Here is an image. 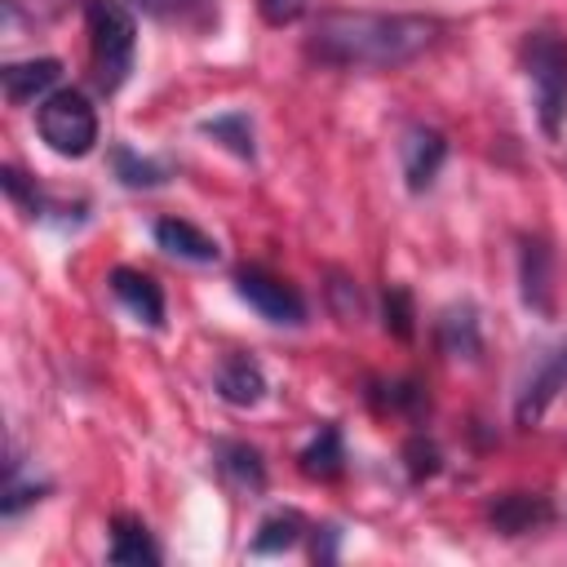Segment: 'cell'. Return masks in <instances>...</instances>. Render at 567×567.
<instances>
[{
    "mask_svg": "<svg viewBox=\"0 0 567 567\" xmlns=\"http://www.w3.org/2000/svg\"><path fill=\"white\" fill-rule=\"evenodd\" d=\"M434 35H439V22L425 13L332 9L310 31V58L346 71H390L425 53Z\"/></svg>",
    "mask_w": 567,
    "mask_h": 567,
    "instance_id": "obj_1",
    "label": "cell"
},
{
    "mask_svg": "<svg viewBox=\"0 0 567 567\" xmlns=\"http://www.w3.org/2000/svg\"><path fill=\"white\" fill-rule=\"evenodd\" d=\"M137 53V22L124 0H89V58L102 93H115Z\"/></svg>",
    "mask_w": 567,
    "mask_h": 567,
    "instance_id": "obj_2",
    "label": "cell"
},
{
    "mask_svg": "<svg viewBox=\"0 0 567 567\" xmlns=\"http://www.w3.org/2000/svg\"><path fill=\"white\" fill-rule=\"evenodd\" d=\"M523 66L536 89V115L549 137L567 124V40L554 31H532L523 40Z\"/></svg>",
    "mask_w": 567,
    "mask_h": 567,
    "instance_id": "obj_3",
    "label": "cell"
},
{
    "mask_svg": "<svg viewBox=\"0 0 567 567\" xmlns=\"http://www.w3.org/2000/svg\"><path fill=\"white\" fill-rule=\"evenodd\" d=\"M35 124H40V137L49 142V151L71 155V159L89 155L97 142V111L89 106V97L80 89L49 93L35 111Z\"/></svg>",
    "mask_w": 567,
    "mask_h": 567,
    "instance_id": "obj_4",
    "label": "cell"
},
{
    "mask_svg": "<svg viewBox=\"0 0 567 567\" xmlns=\"http://www.w3.org/2000/svg\"><path fill=\"white\" fill-rule=\"evenodd\" d=\"M235 288H239V297H244L261 319H270V323H301V319H306L301 292H297L292 284H284L279 275H270V270L244 266V270L235 275Z\"/></svg>",
    "mask_w": 567,
    "mask_h": 567,
    "instance_id": "obj_5",
    "label": "cell"
},
{
    "mask_svg": "<svg viewBox=\"0 0 567 567\" xmlns=\"http://www.w3.org/2000/svg\"><path fill=\"white\" fill-rule=\"evenodd\" d=\"M399 155H403L408 190H430L434 177H439V168H443V159H447V137L439 128H430V124H412L403 133Z\"/></svg>",
    "mask_w": 567,
    "mask_h": 567,
    "instance_id": "obj_6",
    "label": "cell"
},
{
    "mask_svg": "<svg viewBox=\"0 0 567 567\" xmlns=\"http://www.w3.org/2000/svg\"><path fill=\"white\" fill-rule=\"evenodd\" d=\"M111 292H115V301H120L137 323H146V328H159V323H164V292H159V284H155L151 275L128 270V266H115V270H111Z\"/></svg>",
    "mask_w": 567,
    "mask_h": 567,
    "instance_id": "obj_7",
    "label": "cell"
},
{
    "mask_svg": "<svg viewBox=\"0 0 567 567\" xmlns=\"http://www.w3.org/2000/svg\"><path fill=\"white\" fill-rule=\"evenodd\" d=\"M518 279H523V301L536 315H549L554 310V257H549V248L540 239H523Z\"/></svg>",
    "mask_w": 567,
    "mask_h": 567,
    "instance_id": "obj_8",
    "label": "cell"
},
{
    "mask_svg": "<svg viewBox=\"0 0 567 567\" xmlns=\"http://www.w3.org/2000/svg\"><path fill=\"white\" fill-rule=\"evenodd\" d=\"M58 75H62L58 58H31V62H9L0 71V84H4V97L13 106H22V102H35L40 93H49L58 84Z\"/></svg>",
    "mask_w": 567,
    "mask_h": 567,
    "instance_id": "obj_9",
    "label": "cell"
},
{
    "mask_svg": "<svg viewBox=\"0 0 567 567\" xmlns=\"http://www.w3.org/2000/svg\"><path fill=\"white\" fill-rule=\"evenodd\" d=\"M549 514H554L549 501H545V496H532V492H509V496L492 501V509H487L492 527L505 532V536H523V532L549 523Z\"/></svg>",
    "mask_w": 567,
    "mask_h": 567,
    "instance_id": "obj_10",
    "label": "cell"
},
{
    "mask_svg": "<svg viewBox=\"0 0 567 567\" xmlns=\"http://www.w3.org/2000/svg\"><path fill=\"white\" fill-rule=\"evenodd\" d=\"M155 244H159L168 257H182V261H217V257H221L217 239H208L199 226H190V221H182V217L155 221Z\"/></svg>",
    "mask_w": 567,
    "mask_h": 567,
    "instance_id": "obj_11",
    "label": "cell"
},
{
    "mask_svg": "<svg viewBox=\"0 0 567 567\" xmlns=\"http://www.w3.org/2000/svg\"><path fill=\"white\" fill-rule=\"evenodd\" d=\"M558 385H567V359H563V350H558L554 359H545L540 372H536V377L527 381V390L518 394V425H536L540 412L549 408V399L558 394Z\"/></svg>",
    "mask_w": 567,
    "mask_h": 567,
    "instance_id": "obj_12",
    "label": "cell"
},
{
    "mask_svg": "<svg viewBox=\"0 0 567 567\" xmlns=\"http://www.w3.org/2000/svg\"><path fill=\"white\" fill-rule=\"evenodd\" d=\"M439 346H443V354H452V359H478L483 337H478V315H474V306H452V310H443V319H439Z\"/></svg>",
    "mask_w": 567,
    "mask_h": 567,
    "instance_id": "obj_13",
    "label": "cell"
},
{
    "mask_svg": "<svg viewBox=\"0 0 567 567\" xmlns=\"http://www.w3.org/2000/svg\"><path fill=\"white\" fill-rule=\"evenodd\" d=\"M217 394L226 403H235V408H248V403H257L266 394V377H261V368L252 359L235 354V359H226L217 368Z\"/></svg>",
    "mask_w": 567,
    "mask_h": 567,
    "instance_id": "obj_14",
    "label": "cell"
},
{
    "mask_svg": "<svg viewBox=\"0 0 567 567\" xmlns=\"http://www.w3.org/2000/svg\"><path fill=\"white\" fill-rule=\"evenodd\" d=\"M217 470H221L239 492H261V487H266V465H261L257 447H248V443H221V447H217Z\"/></svg>",
    "mask_w": 567,
    "mask_h": 567,
    "instance_id": "obj_15",
    "label": "cell"
},
{
    "mask_svg": "<svg viewBox=\"0 0 567 567\" xmlns=\"http://www.w3.org/2000/svg\"><path fill=\"white\" fill-rule=\"evenodd\" d=\"M111 563H128V567H142V563H159V549L151 540V532L137 523V518H115V532H111V549H106Z\"/></svg>",
    "mask_w": 567,
    "mask_h": 567,
    "instance_id": "obj_16",
    "label": "cell"
},
{
    "mask_svg": "<svg viewBox=\"0 0 567 567\" xmlns=\"http://www.w3.org/2000/svg\"><path fill=\"white\" fill-rule=\"evenodd\" d=\"M301 474H310V478H337L341 474V465H346V452H341V434H337V425H323L306 447H301Z\"/></svg>",
    "mask_w": 567,
    "mask_h": 567,
    "instance_id": "obj_17",
    "label": "cell"
},
{
    "mask_svg": "<svg viewBox=\"0 0 567 567\" xmlns=\"http://www.w3.org/2000/svg\"><path fill=\"white\" fill-rule=\"evenodd\" d=\"M301 532H306V523H301V514H270L261 527H257V536H252V554H275V549H288V545H297L301 540Z\"/></svg>",
    "mask_w": 567,
    "mask_h": 567,
    "instance_id": "obj_18",
    "label": "cell"
},
{
    "mask_svg": "<svg viewBox=\"0 0 567 567\" xmlns=\"http://www.w3.org/2000/svg\"><path fill=\"white\" fill-rule=\"evenodd\" d=\"M115 173H120L124 186H159L164 182V168L142 159V155H133L128 146H115Z\"/></svg>",
    "mask_w": 567,
    "mask_h": 567,
    "instance_id": "obj_19",
    "label": "cell"
},
{
    "mask_svg": "<svg viewBox=\"0 0 567 567\" xmlns=\"http://www.w3.org/2000/svg\"><path fill=\"white\" fill-rule=\"evenodd\" d=\"M204 133L221 137L235 155H252V128H248V115H217L204 124Z\"/></svg>",
    "mask_w": 567,
    "mask_h": 567,
    "instance_id": "obj_20",
    "label": "cell"
},
{
    "mask_svg": "<svg viewBox=\"0 0 567 567\" xmlns=\"http://www.w3.org/2000/svg\"><path fill=\"white\" fill-rule=\"evenodd\" d=\"M385 328L394 337H412V297H408V288L385 292Z\"/></svg>",
    "mask_w": 567,
    "mask_h": 567,
    "instance_id": "obj_21",
    "label": "cell"
},
{
    "mask_svg": "<svg viewBox=\"0 0 567 567\" xmlns=\"http://www.w3.org/2000/svg\"><path fill=\"white\" fill-rule=\"evenodd\" d=\"M204 4L208 0H137V9L151 13V18H159V22H182V18L199 13Z\"/></svg>",
    "mask_w": 567,
    "mask_h": 567,
    "instance_id": "obj_22",
    "label": "cell"
},
{
    "mask_svg": "<svg viewBox=\"0 0 567 567\" xmlns=\"http://www.w3.org/2000/svg\"><path fill=\"white\" fill-rule=\"evenodd\" d=\"M0 182H4V190H9V199H18L27 213H40V190L18 173V168H0Z\"/></svg>",
    "mask_w": 567,
    "mask_h": 567,
    "instance_id": "obj_23",
    "label": "cell"
},
{
    "mask_svg": "<svg viewBox=\"0 0 567 567\" xmlns=\"http://www.w3.org/2000/svg\"><path fill=\"white\" fill-rule=\"evenodd\" d=\"M257 13L270 22V27H288L306 13V0H257Z\"/></svg>",
    "mask_w": 567,
    "mask_h": 567,
    "instance_id": "obj_24",
    "label": "cell"
},
{
    "mask_svg": "<svg viewBox=\"0 0 567 567\" xmlns=\"http://www.w3.org/2000/svg\"><path fill=\"white\" fill-rule=\"evenodd\" d=\"M328 297H332V306H337V315H341V319H354V315H359V288H354L346 275H332Z\"/></svg>",
    "mask_w": 567,
    "mask_h": 567,
    "instance_id": "obj_25",
    "label": "cell"
},
{
    "mask_svg": "<svg viewBox=\"0 0 567 567\" xmlns=\"http://www.w3.org/2000/svg\"><path fill=\"white\" fill-rule=\"evenodd\" d=\"M408 456H412V478H425V474L439 470V452H434V443H425V439H412V443H408Z\"/></svg>",
    "mask_w": 567,
    "mask_h": 567,
    "instance_id": "obj_26",
    "label": "cell"
},
{
    "mask_svg": "<svg viewBox=\"0 0 567 567\" xmlns=\"http://www.w3.org/2000/svg\"><path fill=\"white\" fill-rule=\"evenodd\" d=\"M563 359H567V350H563Z\"/></svg>",
    "mask_w": 567,
    "mask_h": 567,
    "instance_id": "obj_27",
    "label": "cell"
}]
</instances>
